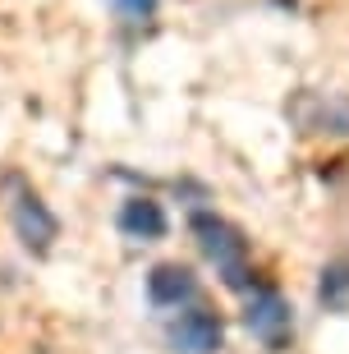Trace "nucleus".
<instances>
[{
  "label": "nucleus",
  "mask_w": 349,
  "mask_h": 354,
  "mask_svg": "<svg viewBox=\"0 0 349 354\" xmlns=\"http://www.w3.org/2000/svg\"><path fill=\"white\" fill-rule=\"evenodd\" d=\"M10 216H14V235L23 239V249H32V253H46L55 244V235H60V221L51 216V207L32 189H19Z\"/></svg>",
  "instance_id": "obj_4"
},
{
  "label": "nucleus",
  "mask_w": 349,
  "mask_h": 354,
  "mask_svg": "<svg viewBox=\"0 0 349 354\" xmlns=\"http://www.w3.org/2000/svg\"><path fill=\"white\" fill-rule=\"evenodd\" d=\"M244 327L253 331V341H262L267 350H281L294 331V308L281 290H258L244 308Z\"/></svg>",
  "instance_id": "obj_2"
},
{
  "label": "nucleus",
  "mask_w": 349,
  "mask_h": 354,
  "mask_svg": "<svg viewBox=\"0 0 349 354\" xmlns=\"http://www.w3.org/2000/svg\"><path fill=\"white\" fill-rule=\"evenodd\" d=\"M120 230L129 239H161L166 235V212L156 198H129L120 207Z\"/></svg>",
  "instance_id": "obj_7"
},
{
  "label": "nucleus",
  "mask_w": 349,
  "mask_h": 354,
  "mask_svg": "<svg viewBox=\"0 0 349 354\" xmlns=\"http://www.w3.org/2000/svg\"><path fill=\"white\" fill-rule=\"evenodd\" d=\"M194 239H198V249H202V258H207L211 267L220 272V281L230 290H244L248 286V239L239 225H230L225 216H211V212H198L194 221Z\"/></svg>",
  "instance_id": "obj_1"
},
{
  "label": "nucleus",
  "mask_w": 349,
  "mask_h": 354,
  "mask_svg": "<svg viewBox=\"0 0 349 354\" xmlns=\"http://www.w3.org/2000/svg\"><path fill=\"white\" fill-rule=\"evenodd\" d=\"M322 299L326 304H349V263H331L322 272Z\"/></svg>",
  "instance_id": "obj_8"
},
{
  "label": "nucleus",
  "mask_w": 349,
  "mask_h": 354,
  "mask_svg": "<svg viewBox=\"0 0 349 354\" xmlns=\"http://www.w3.org/2000/svg\"><path fill=\"white\" fill-rule=\"evenodd\" d=\"M115 10L129 19V24H147L156 14V0H115Z\"/></svg>",
  "instance_id": "obj_9"
},
{
  "label": "nucleus",
  "mask_w": 349,
  "mask_h": 354,
  "mask_svg": "<svg viewBox=\"0 0 349 354\" xmlns=\"http://www.w3.org/2000/svg\"><path fill=\"white\" fill-rule=\"evenodd\" d=\"M294 120L308 133H349V97L336 92H303L294 102Z\"/></svg>",
  "instance_id": "obj_5"
},
{
  "label": "nucleus",
  "mask_w": 349,
  "mask_h": 354,
  "mask_svg": "<svg viewBox=\"0 0 349 354\" xmlns=\"http://www.w3.org/2000/svg\"><path fill=\"white\" fill-rule=\"evenodd\" d=\"M194 290H198V276L184 263H156L147 272V299L156 308H180L184 299H194Z\"/></svg>",
  "instance_id": "obj_6"
},
{
  "label": "nucleus",
  "mask_w": 349,
  "mask_h": 354,
  "mask_svg": "<svg viewBox=\"0 0 349 354\" xmlns=\"http://www.w3.org/2000/svg\"><path fill=\"white\" fill-rule=\"evenodd\" d=\"M166 336L180 354H216L225 345V327H220V317L211 308H184L166 327Z\"/></svg>",
  "instance_id": "obj_3"
}]
</instances>
